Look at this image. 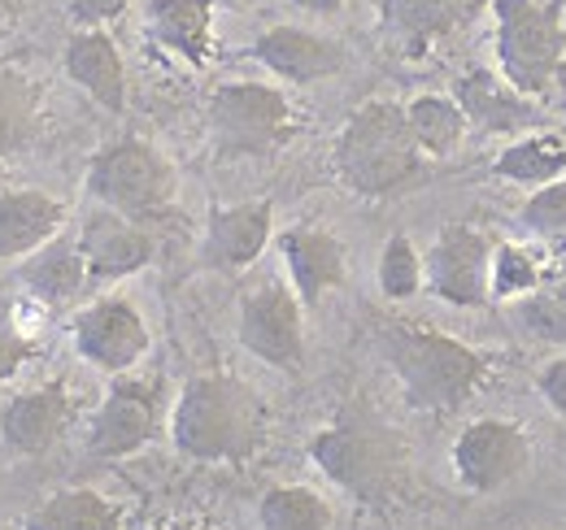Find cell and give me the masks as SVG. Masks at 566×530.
I'll use <instances>...</instances> for the list:
<instances>
[{
    "instance_id": "cell-32",
    "label": "cell",
    "mask_w": 566,
    "mask_h": 530,
    "mask_svg": "<svg viewBox=\"0 0 566 530\" xmlns=\"http://www.w3.org/2000/svg\"><path fill=\"white\" fill-rule=\"evenodd\" d=\"M518 218H523V226H527L532 235L558 244L566 235V179H554V183L536 188V192L527 197Z\"/></svg>"
},
{
    "instance_id": "cell-34",
    "label": "cell",
    "mask_w": 566,
    "mask_h": 530,
    "mask_svg": "<svg viewBox=\"0 0 566 530\" xmlns=\"http://www.w3.org/2000/svg\"><path fill=\"white\" fill-rule=\"evenodd\" d=\"M127 4L132 0H66V13H71V22H78V31H96L114 18H123Z\"/></svg>"
},
{
    "instance_id": "cell-39",
    "label": "cell",
    "mask_w": 566,
    "mask_h": 530,
    "mask_svg": "<svg viewBox=\"0 0 566 530\" xmlns=\"http://www.w3.org/2000/svg\"><path fill=\"white\" fill-rule=\"evenodd\" d=\"M554 257H558V262H566V235L558 240V244H554Z\"/></svg>"
},
{
    "instance_id": "cell-17",
    "label": "cell",
    "mask_w": 566,
    "mask_h": 530,
    "mask_svg": "<svg viewBox=\"0 0 566 530\" xmlns=\"http://www.w3.org/2000/svg\"><path fill=\"white\" fill-rule=\"evenodd\" d=\"M66 222V204L40 188L0 192V262H27L49 240H57Z\"/></svg>"
},
{
    "instance_id": "cell-14",
    "label": "cell",
    "mask_w": 566,
    "mask_h": 530,
    "mask_svg": "<svg viewBox=\"0 0 566 530\" xmlns=\"http://www.w3.org/2000/svg\"><path fill=\"white\" fill-rule=\"evenodd\" d=\"M78 253L87 262L92 283H118V278L140 274L153 262V235L144 231V222L101 204L78 231Z\"/></svg>"
},
{
    "instance_id": "cell-7",
    "label": "cell",
    "mask_w": 566,
    "mask_h": 530,
    "mask_svg": "<svg viewBox=\"0 0 566 530\" xmlns=\"http://www.w3.org/2000/svg\"><path fill=\"white\" fill-rule=\"evenodd\" d=\"M175 166L144 139H114L87 166V192L123 218H161L175 204Z\"/></svg>"
},
{
    "instance_id": "cell-27",
    "label": "cell",
    "mask_w": 566,
    "mask_h": 530,
    "mask_svg": "<svg viewBox=\"0 0 566 530\" xmlns=\"http://www.w3.org/2000/svg\"><path fill=\"white\" fill-rule=\"evenodd\" d=\"M406 123H410V135L419 144L423 157H453L467 139V118L458 109V100L449 96H419L406 105Z\"/></svg>"
},
{
    "instance_id": "cell-22",
    "label": "cell",
    "mask_w": 566,
    "mask_h": 530,
    "mask_svg": "<svg viewBox=\"0 0 566 530\" xmlns=\"http://www.w3.org/2000/svg\"><path fill=\"white\" fill-rule=\"evenodd\" d=\"M379 22L388 44L410 62L427 57L453 26H462L449 0H379Z\"/></svg>"
},
{
    "instance_id": "cell-16",
    "label": "cell",
    "mask_w": 566,
    "mask_h": 530,
    "mask_svg": "<svg viewBox=\"0 0 566 530\" xmlns=\"http://www.w3.org/2000/svg\"><path fill=\"white\" fill-rule=\"evenodd\" d=\"M271 231H275V204L271 200L213 209L210 222H206L201 265L206 269H244L266 253Z\"/></svg>"
},
{
    "instance_id": "cell-35",
    "label": "cell",
    "mask_w": 566,
    "mask_h": 530,
    "mask_svg": "<svg viewBox=\"0 0 566 530\" xmlns=\"http://www.w3.org/2000/svg\"><path fill=\"white\" fill-rule=\"evenodd\" d=\"M536 388H541V396L549 400V409L566 417V352L563 357H554L541 374H536Z\"/></svg>"
},
{
    "instance_id": "cell-19",
    "label": "cell",
    "mask_w": 566,
    "mask_h": 530,
    "mask_svg": "<svg viewBox=\"0 0 566 530\" xmlns=\"http://www.w3.org/2000/svg\"><path fill=\"white\" fill-rule=\"evenodd\" d=\"M453 100L467 127H475L480 135H514L523 127H536V100L518 96L505 78H496L489 70H467L453 83Z\"/></svg>"
},
{
    "instance_id": "cell-28",
    "label": "cell",
    "mask_w": 566,
    "mask_h": 530,
    "mask_svg": "<svg viewBox=\"0 0 566 530\" xmlns=\"http://www.w3.org/2000/svg\"><path fill=\"white\" fill-rule=\"evenodd\" d=\"M332 505L314 491V487H296L283 483L271 487L258 500V527L262 530H332Z\"/></svg>"
},
{
    "instance_id": "cell-26",
    "label": "cell",
    "mask_w": 566,
    "mask_h": 530,
    "mask_svg": "<svg viewBox=\"0 0 566 530\" xmlns=\"http://www.w3.org/2000/svg\"><path fill=\"white\" fill-rule=\"evenodd\" d=\"M496 179L510 183H527V188H545L566 174V139L558 135H523L510 148H501L493 161Z\"/></svg>"
},
{
    "instance_id": "cell-36",
    "label": "cell",
    "mask_w": 566,
    "mask_h": 530,
    "mask_svg": "<svg viewBox=\"0 0 566 530\" xmlns=\"http://www.w3.org/2000/svg\"><path fill=\"white\" fill-rule=\"evenodd\" d=\"M157 530H218V527L206 522V518H170V522H161Z\"/></svg>"
},
{
    "instance_id": "cell-9",
    "label": "cell",
    "mask_w": 566,
    "mask_h": 530,
    "mask_svg": "<svg viewBox=\"0 0 566 530\" xmlns=\"http://www.w3.org/2000/svg\"><path fill=\"white\" fill-rule=\"evenodd\" d=\"M527 465H532V439L518 422L505 417L471 422L453 444V474L475 496H493L510 487L514 478L527 474Z\"/></svg>"
},
{
    "instance_id": "cell-30",
    "label": "cell",
    "mask_w": 566,
    "mask_h": 530,
    "mask_svg": "<svg viewBox=\"0 0 566 530\" xmlns=\"http://www.w3.org/2000/svg\"><path fill=\"white\" fill-rule=\"evenodd\" d=\"M423 257L410 244V235H392L379 253V292L388 300H410L423 287Z\"/></svg>"
},
{
    "instance_id": "cell-10",
    "label": "cell",
    "mask_w": 566,
    "mask_h": 530,
    "mask_svg": "<svg viewBox=\"0 0 566 530\" xmlns=\"http://www.w3.org/2000/svg\"><path fill=\"white\" fill-rule=\"evenodd\" d=\"M423 274L431 292L458 309H480L493 300L489 274H493V244L480 226L453 222L436 235L431 253L423 257Z\"/></svg>"
},
{
    "instance_id": "cell-12",
    "label": "cell",
    "mask_w": 566,
    "mask_h": 530,
    "mask_svg": "<svg viewBox=\"0 0 566 530\" xmlns=\"http://www.w3.org/2000/svg\"><path fill=\"white\" fill-rule=\"evenodd\" d=\"M157 417H161V396L157 383H140V379H118L87 431V453L101 462H123L132 453H140L144 444L157 435Z\"/></svg>"
},
{
    "instance_id": "cell-29",
    "label": "cell",
    "mask_w": 566,
    "mask_h": 530,
    "mask_svg": "<svg viewBox=\"0 0 566 530\" xmlns=\"http://www.w3.org/2000/svg\"><path fill=\"white\" fill-rule=\"evenodd\" d=\"M518 322L536 339L566 343V262H554L545 269V278L536 283V292L523 296L518 305Z\"/></svg>"
},
{
    "instance_id": "cell-25",
    "label": "cell",
    "mask_w": 566,
    "mask_h": 530,
    "mask_svg": "<svg viewBox=\"0 0 566 530\" xmlns=\"http://www.w3.org/2000/svg\"><path fill=\"white\" fill-rule=\"evenodd\" d=\"M22 530H123V509L92 487H66L35 505Z\"/></svg>"
},
{
    "instance_id": "cell-20",
    "label": "cell",
    "mask_w": 566,
    "mask_h": 530,
    "mask_svg": "<svg viewBox=\"0 0 566 530\" xmlns=\"http://www.w3.org/2000/svg\"><path fill=\"white\" fill-rule=\"evenodd\" d=\"M66 74L74 87H83L101 109L123 114L127 109V66L118 44L96 26V31H74L66 44Z\"/></svg>"
},
{
    "instance_id": "cell-23",
    "label": "cell",
    "mask_w": 566,
    "mask_h": 530,
    "mask_svg": "<svg viewBox=\"0 0 566 530\" xmlns=\"http://www.w3.org/2000/svg\"><path fill=\"white\" fill-rule=\"evenodd\" d=\"M44 127V92L13 62H0V161L31 148Z\"/></svg>"
},
{
    "instance_id": "cell-4",
    "label": "cell",
    "mask_w": 566,
    "mask_h": 530,
    "mask_svg": "<svg viewBox=\"0 0 566 530\" xmlns=\"http://www.w3.org/2000/svg\"><path fill=\"white\" fill-rule=\"evenodd\" d=\"M310 462L361 505H388L410 474L401 435L366 409H345L332 426H323L310 439Z\"/></svg>"
},
{
    "instance_id": "cell-11",
    "label": "cell",
    "mask_w": 566,
    "mask_h": 530,
    "mask_svg": "<svg viewBox=\"0 0 566 530\" xmlns=\"http://www.w3.org/2000/svg\"><path fill=\"white\" fill-rule=\"evenodd\" d=\"M74 352L105 370V374H127L136 370L148 352V327H144L140 309L132 300H96L87 309H78L71 322Z\"/></svg>"
},
{
    "instance_id": "cell-6",
    "label": "cell",
    "mask_w": 566,
    "mask_h": 530,
    "mask_svg": "<svg viewBox=\"0 0 566 530\" xmlns=\"http://www.w3.org/2000/svg\"><path fill=\"white\" fill-rule=\"evenodd\" d=\"M210 135L218 157H280L283 148L296 139L301 118L275 83H258V78H240V83H222L206 105Z\"/></svg>"
},
{
    "instance_id": "cell-31",
    "label": "cell",
    "mask_w": 566,
    "mask_h": 530,
    "mask_svg": "<svg viewBox=\"0 0 566 530\" xmlns=\"http://www.w3.org/2000/svg\"><path fill=\"white\" fill-rule=\"evenodd\" d=\"M541 278H545V265L536 262L527 248H518V244H501V248H493L489 292H493L496 300H523L527 292H536Z\"/></svg>"
},
{
    "instance_id": "cell-18",
    "label": "cell",
    "mask_w": 566,
    "mask_h": 530,
    "mask_svg": "<svg viewBox=\"0 0 566 530\" xmlns=\"http://www.w3.org/2000/svg\"><path fill=\"white\" fill-rule=\"evenodd\" d=\"M249 57H258L271 74H280L287 83H318L327 74H340L345 70V49L314 35V31H301V26H271L253 40Z\"/></svg>"
},
{
    "instance_id": "cell-33",
    "label": "cell",
    "mask_w": 566,
    "mask_h": 530,
    "mask_svg": "<svg viewBox=\"0 0 566 530\" xmlns=\"http://www.w3.org/2000/svg\"><path fill=\"white\" fill-rule=\"evenodd\" d=\"M31 357H35L31 335L18 327L13 300H9V296H0V383H4V379H13Z\"/></svg>"
},
{
    "instance_id": "cell-37",
    "label": "cell",
    "mask_w": 566,
    "mask_h": 530,
    "mask_svg": "<svg viewBox=\"0 0 566 530\" xmlns=\"http://www.w3.org/2000/svg\"><path fill=\"white\" fill-rule=\"evenodd\" d=\"M449 4H453L458 22H471V18H475V13L484 9V4H493V0H449Z\"/></svg>"
},
{
    "instance_id": "cell-40",
    "label": "cell",
    "mask_w": 566,
    "mask_h": 530,
    "mask_svg": "<svg viewBox=\"0 0 566 530\" xmlns=\"http://www.w3.org/2000/svg\"><path fill=\"white\" fill-rule=\"evenodd\" d=\"M4 179H9V166H4V161H0V188H4Z\"/></svg>"
},
{
    "instance_id": "cell-1",
    "label": "cell",
    "mask_w": 566,
    "mask_h": 530,
    "mask_svg": "<svg viewBox=\"0 0 566 530\" xmlns=\"http://www.w3.org/2000/svg\"><path fill=\"white\" fill-rule=\"evenodd\" d=\"M271 413L235 374H197L175 400L170 439L188 462L244 465L266 448Z\"/></svg>"
},
{
    "instance_id": "cell-21",
    "label": "cell",
    "mask_w": 566,
    "mask_h": 530,
    "mask_svg": "<svg viewBox=\"0 0 566 530\" xmlns=\"http://www.w3.org/2000/svg\"><path fill=\"white\" fill-rule=\"evenodd\" d=\"M148 35L201 70L213 57V0H148Z\"/></svg>"
},
{
    "instance_id": "cell-13",
    "label": "cell",
    "mask_w": 566,
    "mask_h": 530,
    "mask_svg": "<svg viewBox=\"0 0 566 530\" xmlns=\"http://www.w3.org/2000/svg\"><path fill=\"white\" fill-rule=\"evenodd\" d=\"M78 404L66 383H44L35 392H22L9 404H0V444L22 457H40L57 448L71 435Z\"/></svg>"
},
{
    "instance_id": "cell-41",
    "label": "cell",
    "mask_w": 566,
    "mask_h": 530,
    "mask_svg": "<svg viewBox=\"0 0 566 530\" xmlns=\"http://www.w3.org/2000/svg\"><path fill=\"white\" fill-rule=\"evenodd\" d=\"M231 4H258V0H231Z\"/></svg>"
},
{
    "instance_id": "cell-38",
    "label": "cell",
    "mask_w": 566,
    "mask_h": 530,
    "mask_svg": "<svg viewBox=\"0 0 566 530\" xmlns=\"http://www.w3.org/2000/svg\"><path fill=\"white\" fill-rule=\"evenodd\" d=\"M292 4H301L305 13H336L345 0H292Z\"/></svg>"
},
{
    "instance_id": "cell-2",
    "label": "cell",
    "mask_w": 566,
    "mask_h": 530,
    "mask_svg": "<svg viewBox=\"0 0 566 530\" xmlns=\"http://www.w3.org/2000/svg\"><path fill=\"white\" fill-rule=\"evenodd\" d=\"M379 352L392 365L406 404L419 413H453L475 396L489 374L493 357L431 327L415 322H388L379 327Z\"/></svg>"
},
{
    "instance_id": "cell-8",
    "label": "cell",
    "mask_w": 566,
    "mask_h": 530,
    "mask_svg": "<svg viewBox=\"0 0 566 530\" xmlns=\"http://www.w3.org/2000/svg\"><path fill=\"white\" fill-rule=\"evenodd\" d=\"M240 343L258 361L296 374L305 365V322H301L296 292L275 283V278L244 292V300H240Z\"/></svg>"
},
{
    "instance_id": "cell-24",
    "label": "cell",
    "mask_w": 566,
    "mask_h": 530,
    "mask_svg": "<svg viewBox=\"0 0 566 530\" xmlns=\"http://www.w3.org/2000/svg\"><path fill=\"white\" fill-rule=\"evenodd\" d=\"M22 287L40 300V305H66L74 300L92 278H87V262L78 253V240H49L40 253H31L27 265L18 269Z\"/></svg>"
},
{
    "instance_id": "cell-3",
    "label": "cell",
    "mask_w": 566,
    "mask_h": 530,
    "mask_svg": "<svg viewBox=\"0 0 566 530\" xmlns=\"http://www.w3.org/2000/svg\"><path fill=\"white\" fill-rule=\"evenodd\" d=\"M340 183L357 197H392L423 174V152L410 135L406 109L392 100H366L345 118L332 148Z\"/></svg>"
},
{
    "instance_id": "cell-15",
    "label": "cell",
    "mask_w": 566,
    "mask_h": 530,
    "mask_svg": "<svg viewBox=\"0 0 566 530\" xmlns=\"http://www.w3.org/2000/svg\"><path fill=\"white\" fill-rule=\"evenodd\" d=\"M283 265L292 274V292L305 309L323 305L336 287H345L349 253L327 226H292L280 235Z\"/></svg>"
},
{
    "instance_id": "cell-5",
    "label": "cell",
    "mask_w": 566,
    "mask_h": 530,
    "mask_svg": "<svg viewBox=\"0 0 566 530\" xmlns=\"http://www.w3.org/2000/svg\"><path fill=\"white\" fill-rule=\"evenodd\" d=\"M493 9L501 78L518 96L545 100L566 70V0H493Z\"/></svg>"
}]
</instances>
